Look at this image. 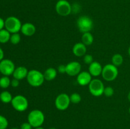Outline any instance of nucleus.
Here are the masks:
<instances>
[{"instance_id": "1", "label": "nucleus", "mask_w": 130, "mask_h": 129, "mask_svg": "<svg viewBox=\"0 0 130 129\" xmlns=\"http://www.w3.org/2000/svg\"><path fill=\"white\" fill-rule=\"evenodd\" d=\"M26 78L29 84L34 87H40L45 80L44 74L40 71L34 69L29 71Z\"/></svg>"}, {"instance_id": "2", "label": "nucleus", "mask_w": 130, "mask_h": 129, "mask_svg": "<svg viewBox=\"0 0 130 129\" xmlns=\"http://www.w3.org/2000/svg\"><path fill=\"white\" fill-rule=\"evenodd\" d=\"M45 120V116L42 111L39 110H33L27 116V121L33 128L41 126Z\"/></svg>"}, {"instance_id": "3", "label": "nucleus", "mask_w": 130, "mask_h": 129, "mask_svg": "<svg viewBox=\"0 0 130 129\" xmlns=\"http://www.w3.org/2000/svg\"><path fill=\"white\" fill-rule=\"evenodd\" d=\"M22 25V24L20 19L15 16H9L5 20V29H6L10 34L19 33L21 30Z\"/></svg>"}, {"instance_id": "4", "label": "nucleus", "mask_w": 130, "mask_h": 129, "mask_svg": "<svg viewBox=\"0 0 130 129\" xmlns=\"http://www.w3.org/2000/svg\"><path fill=\"white\" fill-rule=\"evenodd\" d=\"M119 74L118 67L113 64H107L103 67L102 76L105 80L112 82L116 79Z\"/></svg>"}, {"instance_id": "5", "label": "nucleus", "mask_w": 130, "mask_h": 129, "mask_svg": "<svg viewBox=\"0 0 130 129\" xmlns=\"http://www.w3.org/2000/svg\"><path fill=\"white\" fill-rule=\"evenodd\" d=\"M104 89L105 86L104 83L99 78L92 79L88 85V89L90 94L95 97H99L104 94Z\"/></svg>"}, {"instance_id": "6", "label": "nucleus", "mask_w": 130, "mask_h": 129, "mask_svg": "<svg viewBox=\"0 0 130 129\" xmlns=\"http://www.w3.org/2000/svg\"><path fill=\"white\" fill-rule=\"evenodd\" d=\"M12 107L16 111L23 112L27 110L29 106V101L25 96L22 95H17L13 97L11 102Z\"/></svg>"}, {"instance_id": "7", "label": "nucleus", "mask_w": 130, "mask_h": 129, "mask_svg": "<svg viewBox=\"0 0 130 129\" xmlns=\"http://www.w3.org/2000/svg\"><path fill=\"white\" fill-rule=\"evenodd\" d=\"M77 26L79 30L83 34L90 32L93 27V22L89 16H81L77 19Z\"/></svg>"}, {"instance_id": "8", "label": "nucleus", "mask_w": 130, "mask_h": 129, "mask_svg": "<svg viewBox=\"0 0 130 129\" xmlns=\"http://www.w3.org/2000/svg\"><path fill=\"white\" fill-rule=\"evenodd\" d=\"M71 100L70 96L66 93H61L57 96L55 101V105L57 110L65 111L70 106Z\"/></svg>"}, {"instance_id": "9", "label": "nucleus", "mask_w": 130, "mask_h": 129, "mask_svg": "<svg viewBox=\"0 0 130 129\" xmlns=\"http://www.w3.org/2000/svg\"><path fill=\"white\" fill-rule=\"evenodd\" d=\"M56 12L62 16H67L72 13V6L67 0H59L55 5Z\"/></svg>"}, {"instance_id": "10", "label": "nucleus", "mask_w": 130, "mask_h": 129, "mask_svg": "<svg viewBox=\"0 0 130 129\" xmlns=\"http://www.w3.org/2000/svg\"><path fill=\"white\" fill-rule=\"evenodd\" d=\"M15 69L13 62L9 59H3L0 61V73L5 76L13 75Z\"/></svg>"}, {"instance_id": "11", "label": "nucleus", "mask_w": 130, "mask_h": 129, "mask_svg": "<svg viewBox=\"0 0 130 129\" xmlns=\"http://www.w3.org/2000/svg\"><path fill=\"white\" fill-rule=\"evenodd\" d=\"M81 72V64L79 62L73 61L66 64V73L71 77L77 76Z\"/></svg>"}, {"instance_id": "12", "label": "nucleus", "mask_w": 130, "mask_h": 129, "mask_svg": "<svg viewBox=\"0 0 130 129\" xmlns=\"http://www.w3.org/2000/svg\"><path fill=\"white\" fill-rule=\"evenodd\" d=\"M76 80L77 83L81 86L88 85L91 81L92 80V76L89 72H81L77 76Z\"/></svg>"}, {"instance_id": "13", "label": "nucleus", "mask_w": 130, "mask_h": 129, "mask_svg": "<svg viewBox=\"0 0 130 129\" xmlns=\"http://www.w3.org/2000/svg\"><path fill=\"white\" fill-rule=\"evenodd\" d=\"M20 31L23 35L27 37H30L35 34L36 32V28L35 25L32 23L26 22L22 24Z\"/></svg>"}, {"instance_id": "14", "label": "nucleus", "mask_w": 130, "mask_h": 129, "mask_svg": "<svg viewBox=\"0 0 130 129\" xmlns=\"http://www.w3.org/2000/svg\"><path fill=\"white\" fill-rule=\"evenodd\" d=\"M103 67L99 62L93 61L89 65L88 72L92 77H99L102 75Z\"/></svg>"}, {"instance_id": "15", "label": "nucleus", "mask_w": 130, "mask_h": 129, "mask_svg": "<svg viewBox=\"0 0 130 129\" xmlns=\"http://www.w3.org/2000/svg\"><path fill=\"white\" fill-rule=\"evenodd\" d=\"M86 51H87L86 46H85L81 42L76 43L72 48V53L77 57L84 56L86 54Z\"/></svg>"}, {"instance_id": "16", "label": "nucleus", "mask_w": 130, "mask_h": 129, "mask_svg": "<svg viewBox=\"0 0 130 129\" xmlns=\"http://www.w3.org/2000/svg\"><path fill=\"white\" fill-rule=\"evenodd\" d=\"M27 68L25 67H19L17 68H15L13 73V77L14 78L21 80L26 78L28 74Z\"/></svg>"}, {"instance_id": "17", "label": "nucleus", "mask_w": 130, "mask_h": 129, "mask_svg": "<svg viewBox=\"0 0 130 129\" xmlns=\"http://www.w3.org/2000/svg\"><path fill=\"white\" fill-rule=\"evenodd\" d=\"M57 70L53 67H50L48 68L43 73L44 77V79L47 81H52L57 76Z\"/></svg>"}, {"instance_id": "18", "label": "nucleus", "mask_w": 130, "mask_h": 129, "mask_svg": "<svg viewBox=\"0 0 130 129\" xmlns=\"http://www.w3.org/2000/svg\"><path fill=\"white\" fill-rule=\"evenodd\" d=\"M94 41L93 35L90 32L83 33L81 37V42L83 43L85 46H88L91 45Z\"/></svg>"}, {"instance_id": "19", "label": "nucleus", "mask_w": 130, "mask_h": 129, "mask_svg": "<svg viewBox=\"0 0 130 129\" xmlns=\"http://www.w3.org/2000/svg\"><path fill=\"white\" fill-rule=\"evenodd\" d=\"M11 34L6 29H2L0 30V43L5 44L10 41Z\"/></svg>"}, {"instance_id": "20", "label": "nucleus", "mask_w": 130, "mask_h": 129, "mask_svg": "<svg viewBox=\"0 0 130 129\" xmlns=\"http://www.w3.org/2000/svg\"><path fill=\"white\" fill-rule=\"evenodd\" d=\"M12 95L10 92L7 91H3L1 94H0V100L1 102L3 103H9L11 102L12 101Z\"/></svg>"}, {"instance_id": "21", "label": "nucleus", "mask_w": 130, "mask_h": 129, "mask_svg": "<svg viewBox=\"0 0 130 129\" xmlns=\"http://www.w3.org/2000/svg\"><path fill=\"white\" fill-rule=\"evenodd\" d=\"M112 64L115 65L116 67H118L123 64L124 61V58L121 54L117 53V54H114L112 57Z\"/></svg>"}, {"instance_id": "22", "label": "nucleus", "mask_w": 130, "mask_h": 129, "mask_svg": "<svg viewBox=\"0 0 130 129\" xmlns=\"http://www.w3.org/2000/svg\"><path fill=\"white\" fill-rule=\"evenodd\" d=\"M11 85V80L8 76L3 75L0 78V87L3 89H6Z\"/></svg>"}, {"instance_id": "23", "label": "nucleus", "mask_w": 130, "mask_h": 129, "mask_svg": "<svg viewBox=\"0 0 130 129\" xmlns=\"http://www.w3.org/2000/svg\"><path fill=\"white\" fill-rule=\"evenodd\" d=\"M21 40V36L19 33H14V34H11L10 36V42L14 45H17L19 44Z\"/></svg>"}, {"instance_id": "24", "label": "nucleus", "mask_w": 130, "mask_h": 129, "mask_svg": "<svg viewBox=\"0 0 130 129\" xmlns=\"http://www.w3.org/2000/svg\"><path fill=\"white\" fill-rule=\"evenodd\" d=\"M70 100L72 103L78 104L81 101V96L79 93L74 92L70 96Z\"/></svg>"}, {"instance_id": "25", "label": "nucleus", "mask_w": 130, "mask_h": 129, "mask_svg": "<svg viewBox=\"0 0 130 129\" xmlns=\"http://www.w3.org/2000/svg\"><path fill=\"white\" fill-rule=\"evenodd\" d=\"M8 125V121L5 116L0 115V129H6Z\"/></svg>"}, {"instance_id": "26", "label": "nucleus", "mask_w": 130, "mask_h": 129, "mask_svg": "<svg viewBox=\"0 0 130 129\" xmlns=\"http://www.w3.org/2000/svg\"><path fill=\"white\" fill-rule=\"evenodd\" d=\"M114 90L113 87H110V86H107V87H105L104 91V94L105 95L106 97H111L114 95Z\"/></svg>"}, {"instance_id": "27", "label": "nucleus", "mask_w": 130, "mask_h": 129, "mask_svg": "<svg viewBox=\"0 0 130 129\" xmlns=\"http://www.w3.org/2000/svg\"><path fill=\"white\" fill-rule=\"evenodd\" d=\"M83 61L85 64L90 65L91 63L93 62V58L91 54H85L83 56Z\"/></svg>"}, {"instance_id": "28", "label": "nucleus", "mask_w": 130, "mask_h": 129, "mask_svg": "<svg viewBox=\"0 0 130 129\" xmlns=\"http://www.w3.org/2000/svg\"><path fill=\"white\" fill-rule=\"evenodd\" d=\"M57 72L60 73H62V74L66 73V65L60 64V65L58 66V68H57Z\"/></svg>"}, {"instance_id": "29", "label": "nucleus", "mask_w": 130, "mask_h": 129, "mask_svg": "<svg viewBox=\"0 0 130 129\" xmlns=\"http://www.w3.org/2000/svg\"><path fill=\"white\" fill-rule=\"evenodd\" d=\"M32 126L29 122H24L20 125V129H32Z\"/></svg>"}, {"instance_id": "30", "label": "nucleus", "mask_w": 130, "mask_h": 129, "mask_svg": "<svg viewBox=\"0 0 130 129\" xmlns=\"http://www.w3.org/2000/svg\"><path fill=\"white\" fill-rule=\"evenodd\" d=\"M19 83H20V82H19V80L16 79V78H14L11 80V85L13 87H19Z\"/></svg>"}, {"instance_id": "31", "label": "nucleus", "mask_w": 130, "mask_h": 129, "mask_svg": "<svg viewBox=\"0 0 130 129\" xmlns=\"http://www.w3.org/2000/svg\"><path fill=\"white\" fill-rule=\"evenodd\" d=\"M4 27H5V20L2 18H0V30L3 29Z\"/></svg>"}, {"instance_id": "32", "label": "nucleus", "mask_w": 130, "mask_h": 129, "mask_svg": "<svg viewBox=\"0 0 130 129\" xmlns=\"http://www.w3.org/2000/svg\"><path fill=\"white\" fill-rule=\"evenodd\" d=\"M4 58V51L1 48H0V61L3 59Z\"/></svg>"}, {"instance_id": "33", "label": "nucleus", "mask_w": 130, "mask_h": 129, "mask_svg": "<svg viewBox=\"0 0 130 129\" xmlns=\"http://www.w3.org/2000/svg\"><path fill=\"white\" fill-rule=\"evenodd\" d=\"M34 129H44V128L42 127V126H39V127L34 128Z\"/></svg>"}, {"instance_id": "34", "label": "nucleus", "mask_w": 130, "mask_h": 129, "mask_svg": "<svg viewBox=\"0 0 130 129\" xmlns=\"http://www.w3.org/2000/svg\"><path fill=\"white\" fill-rule=\"evenodd\" d=\"M128 100H129V101L130 102V91L129 92V93H128Z\"/></svg>"}, {"instance_id": "35", "label": "nucleus", "mask_w": 130, "mask_h": 129, "mask_svg": "<svg viewBox=\"0 0 130 129\" xmlns=\"http://www.w3.org/2000/svg\"><path fill=\"white\" fill-rule=\"evenodd\" d=\"M128 54H129V56L130 57V46L129 47V48H128Z\"/></svg>"}, {"instance_id": "36", "label": "nucleus", "mask_w": 130, "mask_h": 129, "mask_svg": "<svg viewBox=\"0 0 130 129\" xmlns=\"http://www.w3.org/2000/svg\"><path fill=\"white\" fill-rule=\"evenodd\" d=\"M11 129H19V128H15V127H14V128H11Z\"/></svg>"}, {"instance_id": "37", "label": "nucleus", "mask_w": 130, "mask_h": 129, "mask_svg": "<svg viewBox=\"0 0 130 129\" xmlns=\"http://www.w3.org/2000/svg\"><path fill=\"white\" fill-rule=\"evenodd\" d=\"M49 129H57V128H53V127H52V128H49Z\"/></svg>"}, {"instance_id": "38", "label": "nucleus", "mask_w": 130, "mask_h": 129, "mask_svg": "<svg viewBox=\"0 0 130 129\" xmlns=\"http://www.w3.org/2000/svg\"><path fill=\"white\" fill-rule=\"evenodd\" d=\"M129 113L130 114V106H129Z\"/></svg>"}]
</instances>
